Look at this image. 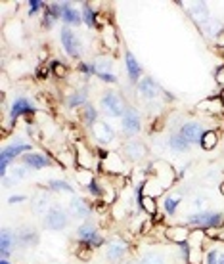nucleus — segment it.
<instances>
[{
	"label": "nucleus",
	"instance_id": "a18cd8bd",
	"mask_svg": "<svg viewBox=\"0 0 224 264\" xmlns=\"http://www.w3.org/2000/svg\"><path fill=\"white\" fill-rule=\"evenodd\" d=\"M37 75H38V79H46V75H48V69L46 67H38V71H37Z\"/></svg>",
	"mask_w": 224,
	"mask_h": 264
},
{
	"label": "nucleus",
	"instance_id": "2f4dec72",
	"mask_svg": "<svg viewBox=\"0 0 224 264\" xmlns=\"http://www.w3.org/2000/svg\"><path fill=\"white\" fill-rule=\"evenodd\" d=\"M140 205H142V209L146 211L148 214H155L157 213V205H155V199L153 197H149V195H142L140 197Z\"/></svg>",
	"mask_w": 224,
	"mask_h": 264
},
{
	"label": "nucleus",
	"instance_id": "0eeeda50",
	"mask_svg": "<svg viewBox=\"0 0 224 264\" xmlns=\"http://www.w3.org/2000/svg\"><path fill=\"white\" fill-rule=\"evenodd\" d=\"M92 136H94V140L98 144L106 146V144H112L113 140H115V130L108 123H94L92 125Z\"/></svg>",
	"mask_w": 224,
	"mask_h": 264
},
{
	"label": "nucleus",
	"instance_id": "a211bd4d",
	"mask_svg": "<svg viewBox=\"0 0 224 264\" xmlns=\"http://www.w3.org/2000/svg\"><path fill=\"white\" fill-rule=\"evenodd\" d=\"M75 157H77V165H79L81 169H87L88 171V169L92 167V161H94V159H92V151L88 150L83 142H77V155H75Z\"/></svg>",
	"mask_w": 224,
	"mask_h": 264
},
{
	"label": "nucleus",
	"instance_id": "cd10ccee",
	"mask_svg": "<svg viewBox=\"0 0 224 264\" xmlns=\"http://www.w3.org/2000/svg\"><path fill=\"white\" fill-rule=\"evenodd\" d=\"M201 148L203 150H213V148H217V144H219V136H217V132H213V130H207L203 136H201Z\"/></svg>",
	"mask_w": 224,
	"mask_h": 264
},
{
	"label": "nucleus",
	"instance_id": "79ce46f5",
	"mask_svg": "<svg viewBox=\"0 0 224 264\" xmlns=\"http://www.w3.org/2000/svg\"><path fill=\"white\" fill-rule=\"evenodd\" d=\"M29 4H31V10H29V13H35L38 8H44V2H40V0H31Z\"/></svg>",
	"mask_w": 224,
	"mask_h": 264
},
{
	"label": "nucleus",
	"instance_id": "5701e85b",
	"mask_svg": "<svg viewBox=\"0 0 224 264\" xmlns=\"http://www.w3.org/2000/svg\"><path fill=\"white\" fill-rule=\"evenodd\" d=\"M165 236L169 239H173V241H176V243H184V241H188V238H190V232L182 226H174V228H167Z\"/></svg>",
	"mask_w": 224,
	"mask_h": 264
},
{
	"label": "nucleus",
	"instance_id": "1a4fd4ad",
	"mask_svg": "<svg viewBox=\"0 0 224 264\" xmlns=\"http://www.w3.org/2000/svg\"><path fill=\"white\" fill-rule=\"evenodd\" d=\"M121 125H123V130L126 134H136L142 128V123H140V115L136 113V109H126L124 115L121 117Z\"/></svg>",
	"mask_w": 224,
	"mask_h": 264
},
{
	"label": "nucleus",
	"instance_id": "c85d7f7f",
	"mask_svg": "<svg viewBox=\"0 0 224 264\" xmlns=\"http://www.w3.org/2000/svg\"><path fill=\"white\" fill-rule=\"evenodd\" d=\"M25 176H27V171H25V167H15V169H12L10 176H4V184H6V186H10V184H15V182L23 180Z\"/></svg>",
	"mask_w": 224,
	"mask_h": 264
},
{
	"label": "nucleus",
	"instance_id": "4be33fe9",
	"mask_svg": "<svg viewBox=\"0 0 224 264\" xmlns=\"http://www.w3.org/2000/svg\"><path fill=\"white\" fill-rule=\"evenodd\" d=\"M60 8H62V19H65L67 23H75V25H79L81 23V13L77 12L75 8H71L69 6V2H63V4H60Z\"/></svg>",
	"mask_w": 224,
	"mask_h": 264
},
{
	"label": "nucleus",
	"instance_id": "6ab92c4d",
	"mask_svg": "<svg viewBox=\"0 0 224 264\" xmlns=\"http://www.w3.org/2000/svg\"><path fill=\"white\" fill-rule=\"evenodd\" d=\"M69 214L75 218H87L90 214V205L81 197H75L73 201L69 203Z\"/></svg>",
	"mask_w": 224,
	"mask_h": 264
},
{
	"label": "nucleus",
	"instance_id": "20e7f679",
	"mask_svg": "<svg viewBox=\"0 0 224 264\" xmlns=\"http://www.w3.org/2000/svg\"><path fill=\"white\" fill-rule=\"evenodd\" d=\"M102 107H104V111L110 115V117H123L124 111H126L123 105V100H121L117 94H113V92L104 94V98H102Z\"/></svg>",
	"mask_w": 224,
	"mask_h": 264
},
{
	"label": "nucleus",
	"instance_id": "f704fd0d",
	"mask_svg": "<svg viewBox=\"0 0 224 264\" xmlns=\"http://www.w3.org/2000/svg\"><path fill=\"white\" fill-rule=\"evenodd\" d=\"M96 117H98V111L92 105H87L83 109V119H85V123H88V125H94L96 123Z\"/></svg>",
	"mask_w": 224,
	"mask_h": 264
},
{
	"label": "nucleus",
	"instance_id": "58836bf2",
	"mask_svg": "<svg viewBox=\"0 0 224 264\" xmlns=\"http://www.w3.org/2000/svg\"><path fill=\"white\" fill-rule=\"evenodd\" d=\"M52 69H54V73L58 77H65V73H67V69H65V65L62 62H54L52 63Z\"/></svg>",
	"mask_w": 224,
	"mask_h": 264
},
{
	"label": "nucleus",
	"instance_id": "4468645a",
	"mask_svg": "<svg viewBox=\"0 0 224 264\" xmlns=\"http://www.w3.org/2000/svg\"><path fill=\"white\" fill-rule=\"evenodd\" d=\"M190 15L194 17V21L198 23L199 27H203V25H207L209 21H211V13H209V8L203 4V2H198V4H194L190 10Z\"/></svg>",
	"mask_w": 224,
	"mask_h": 264
},
{
	"label": "nucleus",
	"instance_id": "a878e982",
	"mask_svg": "<svg viewBox=\"0 0 224 264\" xmlns=\"http://www.w3.org/2000/svg\"><path fill=\"white\" fill-rule=\"evenodd\" d=\"M87 94L88 90L87 88H81V90H75L69 94V98H67V105L69 107H79L81 103H85L87 101Z\"/></svg>",
	"mask_w": 224,
	"mask_h": 264
},
{
	"label": "nucleus",
	"instance_id": "4c0bfd02",
	"mask_svg": "<svg viewBox=\"0 0 224 264\" xmlns=\"http://www.w3.org/2000/svg\"><path fill=\"white\" fill-rule=\"evenodd\" d=\"M77 255H79V259H83V261H88V259L92 257V247L85 243V247H83V249H79V251H77Z\"/></svg>",
	"mask_w": 224,
	"mask_h": 264
},
{
	"label": "nucleus",
	"instance_id": "aec40b11",
	"mask_svg": "<svg viewBox=\"0 0 224 264\" xmlns=\"http://www.w3.org/2000/svg\"><path fill=\"white\" fill-rule=\"evenodd\" d=\"M104 161H102V167H104V171L106 173H110V175H119V173H123V161H121V157H117V155H106V157H102Z\"/></svg>",
	"mask_w": 224,
	"mask_h": 264
},
{
	"label": "nucleus",
	"instance_id": "f8f14e48",
	"mask_svg": "<svg viewBox=\"0 0 224 264\" xmlns=\"http://www.w3.org/2000/svg\"><path fill=\"white\" fill-rule=\"evenodd\" d=\"M124 155L128 157V159H132V161H140V159H144L146 157V153H148V148L142 144V142H138V140H130V142H126V146H124Z\"/></svg>",
	"mask_w": 224,
	"mask_h": 264
},
{
	"label": "nucleus",
	"instance_id": "393cba45",
	"mask_svg": "<svg viewBox=\"0 0 224 264\" xmlns=\"http://www.w3.org/2000/svg\"><path fill=\"white\" fill-rule=\"evenodd\" d=\"M126 73L130 77V81H134V83L140 79V65H138L136 58L130 52H126Z\"/></svg>",
	"mask_w": 224,
	"mask_h": 264
},
{
	"label": "nucleus",
	"instance_id": "c03bdc74",
	"mask_svg": "<svg viewBox=\"0 0 224 264\" xmlns=\"http://www.w3.org/2000/svg\"><path fill=\"white\" fill-rule=\"evenodd\" d=\"M27 197L25 195H12L10 199H8V203H21V201H25Z\"/></svg>",
	"mask_w": 224,
	"mask_h": 264
},
{
	"label": "nucleus",
	"instance_id": "412c9836",
	"mask_svg": "<svg viewBox=\"0 0 224 264\" xmlns=\"http://www.w3.org/2000/svg\"><path fill=\"white\" fill-rule=\"evenodd\" d=\"M23 161L31 169H44V167L50 165V159L46 155H42V153H27L23 157Z\"/></svg>",
	"mask_w": 224,
	"mask_h": 264
},
{
	"label": "nucleus",
	"instance_id": "423d86ee",
	"mask_svg": "<svg viewBox=\"0 0 224 264\" xmlns=\"http://www.w3.org/2000/svg\"><path fill=\"white\" fill-rule=\"evenodd\" d=\"M62 44L71 58H79L81 56V40L77 38V35L69 27H63L62 29Z\"/></svg>",
	"mask_w": 224,
	"mask_h": 264
},
{
	"label": "nucleus",
	"instance_id": "49530a36",
	"mask_svg": "<svg viewBox=\"0 0 224 264\" xmlns=\"http://www.w3.org/2000/svg\"><path fill=\"white\" fill-rule=\"evenodd\" d=\"M27 132H29V134H31L33 138H38V130L35 128V125H29V126H27Z\"/></svg>",
	"mask_w": 224,
	"mask_h": 264
},
{
	"label": "nucleus",
	"instance_id": "bb28decb",
	"mask_svg": "<svg viewBox=\"0 0 224 264\" xmlns=\"http://www.w3.org/2000/svg\"><path fill=\"white\" fill-rule=\"evenodd\" d=\"M104 42H106V46H108L110 50H115V48H117L119 38H117V35H115V29H113V25L104 27Z\"/></svg>",
	"mask_w": 224,
	"mask_h": 264
},
{
	"label": "nucleus",
	"instance_id": "37998d69",
	"mask_svg": "<svg viewBox=\"0 0 224 264\" xmlns=\"http://www.w3.org/2000/svg\"><path fill=\"white\" fill-rule=\"evenodd\" d=\"M96 75H98L102 81H106V83H115V81H117V77L112 75V73H96Z\"/></svg>",
	"mask_w": 224,
	"mask_h": 264
},
{
	"label": "nucleus",
	"instance_id": "6e6552de",
	"mask_svg": "<svg viewBox=\"0 0 224 264\" xmlns=\"http://www.w3.org/2000/svg\"><path fill=\"white\" fill-rule=\"evenodd\" d=\"M180 136L186 140L188 144H198L201 142V136L205 134L203 132V126L199 125V123H186V125L180 126Z\"/></svg>",
	"mask_w": 224,
	"mask_h": 264
},
{
	"label": "nucleus",
	"instance_id": "3c124183",
	"mask_svg": "<svg viewBox=\"0 0 224 264\" xmlns=\"http://www.w3.org/2000/svg\"><path fill=\"white\" fill-rule=\"evenodd\" d=\"M0 264H10V263H8L6 259H2V261H0Z\"/></svg>",
	"mask_w": 224,
	"mask_h": 264
},
{
	"label": "nucleus",
	"instance_id": "f257e3e1",
	"mask_svg": "<svg viewBox=\"0 0 224 264\" xmlns=\"http://www.w3.org/2000/svg\"><path fill=\"white\" fill-rule=\"evenodd\" d=\"M188 224H192L196 228H219L224 224V216L221 213L201 211V213L190 214L188 216Z\"/></svg>",
	"mask_w": 224,
	"mask_h": 264
},
{
	"label": "nucleus",
	"instance_id": "b1692460",
	"mask_svg": "<svg viewBox=\"0 0 224 264\" xmlns=\"http://www.w3.org/2000/svg\"><path fill=\"white\" fill-rule=\"evenodd\" d=\"M169 148L173 151H176V153H184V151H188L190 144L180 136V132H173L171 138H169Z\"/></svg>",
	"mask_w": 224,
	"mask_h": 264
},
{
	"label": "nucleus",
	"instance_id": "dca6fc26",
	"mask_svg": "<svg viewBox=\"0 0 224 264\" xmlns=\"http://www.w3.org/2000/svg\"><path fill=\"white\" fill-rule=\"evenodd\" d=\"M0 241H2V245H0V253H2V259H8L10 255H12V249L17 245V238H15V232H10V230H2V236H0Z\"/></svg>",
	"mask_w": 224,
	"mask_h": 264
},
{
	"label": "nucleus",
	"instance_id": "c756f323",
	"mask_svg": "<svg viewBox=\"0 0 224 264\" xmlns=\"http://www.w3.org/2000/svg\"><path fill=\"white\" fill-rule=\"evenodd\" d=\"M140 264H165V257L161 253L149 251L140 259Z\"/></svg>",
	"mask_w": 224,
	"mask_h": 264
},
{
	"label": "nucleus",
	"instance_id": "473e14b6",
	"mask_svg": "<svg viewBox=\"0 0 224 264\" xmlns=\"http://www.w3.org/2000/svg\"><path fill=\"white\" fill-rule=\"evenodd\" d=\"M201 31L207 35V37H217L221 31H223V25L219 23V21H215V19H211L207 25H203L201 27Z\"/></svg>",
	"mask_w": 224,
	"mask_h": 264
},
{
	"label": "nucleus",
	"instance_id": "ddd939ff",
	"mask_svg": "<svg viewBox=\"0 0 224 264\" xmlns=\"http://www.w3.org/2000/svg\"><path fill=\"white\" fill-rule=\"evenodd\" d=\"M124 255H126V243H124L123 239H113L108 243V247H106V257L113 261V263H117V261H121Z\"/></svg>",
	"mask_w": 224,
	"mask_h": 264
},
{
	"label": "nucleus",
	"instance_id": "7ed1b4c3",
	"mask_svg": "<svg viewBox=\"0 0 224 264\" xmlns=\"http://www.w3.org/2000/svg\"><path fill=\"white\" fill-rule=\"evenodd\" d=\"M69 218H67V213L60 209V207H52L46 216H44V228L48 230H54V232H60L63 228L67 226Z\"/></svg>",
	"mask_w": 224,
	"mask_h": 264
},
{
	"label": "nucleus",
	"instance_id": "f03ea898",
	"mask_svg": "<svg viewBox=\"0 0 224 264\" xmlns=\"http://www.w3.org/2000/svg\"><path fill=\"white\" fill-rule=\"evenodd\" d=\"M23 151H31V146L29 144H21V140H15L12 146H8V148H4L2 153H0V175L2 178L8 175L6 173V169H8V163L13 161L19 153H23Z\"/></svg>",
	"mask_w": 224,
	"mask_h": 264
},
{
	"label": "nucleus",
	"instance_id": "603ef678",
	"mask_svg": "<svg viewBox=\"0 0 224 264\" xmlns=\"http://www.w3.org/2000/svg\"><path fill=\"white\" fill-rule=\"evenodd\" d=\"M126 264H134V263H126Z\"/></svg>",
	"mask_w": 224,
	"mask_h": 264
},
{
	"label": "nucleus",
	"instance_id": "a19ab883",
	"mask_svg": "<svg viewBox=\"0 0 224 264\" xmlns=\"http://www.w3.org/2000/svg\"><path fill=\"white\" fill-rule=\"evenodd\" d=\"M219 255H221V253L209 251L207 255H205V263L207 264H219Z\"/></svg>",
	"mask_w": 224,
	"mask_h": 264
},
{
	"label": "nucleus",
	"instance_id": "c9c22d12",
	"mask_svg": "<svg viewBox=\"0 0 224 264\" xmlns=\"http://www.w3.org/2000/svg\"><path fill=\"white\" fill-rule=\"evenodd\" d=\"M178 203H180V197L178 195H169L167 199H165V211L169 214H173L176 211V207H178Z\"/></svg>",
	"mask_w": 224,
	"mask_h": 264
},
{
	"label": "nucleus",
	"instance_id": "7c9ffc66",
	"mask_svg": "<svg viewBox=\"0 0 224 264\" xmlns=\"http://www.w3.org/2000/svg\"><path fill=\"white\" fill-rule=\"evenodd\" d=\"M48 186L54 191H62V193H75V188H71L65 180H50Z\"/></svg>",
	"mask_w": 224,
	"mask_h": 264
},
{
	"label": "nucleus",
	"instance_id": "72a5a7b5",
	"mask_svg": "<svg viewBox=\"0 0 224 264\" xmlns=\"http://www.w3.org/2000/svg\"><path fill=\"white\" fill-rule=\"evenodd\" d=\"M83 19H85V23H87L88 27L96 25V15L90 10V6H88L87 2H85V6H83Z\"/></svg>",
	"mask_w": 224,
	"mask_h": 264
},
{
	"label": "nucleus",
	"instance_id": "e433bc0d",
	"mask_svg": "<svg viewBox=\"0 0 224 264\" xmlns=\"http://www.w3.org/2000/svg\"><path fill=\"white\" fill-rule=\"evenodd\" d=\"M58 159H60L62 165H65V167H73V165L77 163V157H73V155H71V153H67V151H62Z\"/></svg>",
	"mask_w": 224,
	"mask_h": 264
},
{
	"label": "nucleus",
	"instance_id": "f3484780",
	"mask_svg": "<svg viewBox=\"0 0 224 264\" xmlns=\"http://www.w3.org/2000/svg\"><path fill=\"white\" fill-rule=\"evenodd\" d=\"M31 209H33V213L38 214V216H46V213L50 211V197L44 191H38L37 195L33 197Z\"/></svg>",
	"mask_w": 224,
	"mask_h": 264
},
{
	"label": "nucleus",
	"instance_id": "39448f33",
	"mask_svg": "<svg viewBox=\"0 0 224 264\" xmlns=\"http://www.w3.org/2000/svg\"><path fill=\"white\" fill-rule=\"evenodd\" d=\"M77 236H79V239L83 243H87L90 247H100L104 243V238L98 234V230H96V226L92 222H85L83 226L77 230Z\"/></svg>",
	"mask_w": 224,
	"mask_h": 264
},
{
	"label": "nucleus",
	"instance_id": "9d476101",
	"mask_svg": "<svg viewBox=\"0 0 224 264\" xmlns=\"http://www.w3.org/2000/svg\"><path fill=\"white\" fill-rule=\"evenodd\" d=\"M138 92L146 98V100H157V96H159V92H161V88H159V85L153 81V79H149V77H146V79H142V81H138Z\"/></svg>",
	"mask_w": 224,
	"mask_h": 264
},
{
	"label": "nucleus",
	"instance_id": "09e8293b",
	"mask_svg": "<svg viewBox=\"0 0 224 264\" xmlns=\"http://www.w3.org/2000/svg\"><path fill=\"white\" fill-rule=\"evenodd\" d=\"M219 264H224V255H223V253L219 255Z\"/></svg>",
	"mask_w": 224,
	"mask_h": 264
},
{
	"label": "nucleus",
	"instance_id": "2eb2a0df",
	"mask_svg": "<svg viewBox=\"0 0 224 264\" xmlns=\"http://www.w3.org/2000/svg\"><path fill=\"white\" fill-rule=\"evenodd\" d=\"M15 238H17V245L19 247H29V245H37L38 243V234L29 226L19 228L15 232Z\"/></svg>",
	"mask_w": 224,
	"mask_h": 264
},
{
	"label": "nucleus",
	"instance_id": "ea45409f",
	"mask_svg": "<svg viewBox=\"0 0 224 264\" xmlns=\"http://www.w3.org/2000/svg\"><path fill=\"white\" fill-rule=\"evenodd\" d=\"M203 207H205V197H196V199L192 201V209L198 211V213L203 211Z\"/></svg>",
	"mask_w": 224,
	"mask_h": 264
},
{
	"label": "nucleus",
	"instance_id": "de8ad7c7",
	"mask_svg": "<svg viewBox=\"0 0 224 264\" xmlns=\"http://www.w3.org/2000/svg\"><path fill=\"white\" fill-rule=\"evenodd\" d=\"M217 81H219V83H223V85H224V67H221V69L217 71Z\"/></svg>",
	"mask_w": 224,
	"mask_h": 264
},
{
	"label": "nucleus",
	"instance_id": "9b49d317",
	"mask_svg": "<svg viewBox=\"0 0 224 264\" xmlns=\"http://www.w3.org/2000/svg\"><path fill=\"white\" fill-rule=\"evenodd\" d=\"M31 113H35V105L27 100V98H17L12 103V109H10V121L15 123V119L19 115H31Z\"/></svg>",
	"mask_w": 224,
	"mask_h": 264
},
{
	"label": "nucleus",
	"instance_id": "8fccbe9b",
	"mask_svg": "<svg viewBox=\"0 0 224 264\" xmlns=\"http://www.w3.org/2000/svg\"><path fill=\"white\" fill-rule=\"evenodd\" d=\"M219 98H221V101H223V105H224V90L221 92V96H219Z\"/></svg>",
	"mask_w": 224,
	"mask_h": 264
}]
</instances>
